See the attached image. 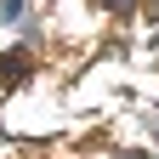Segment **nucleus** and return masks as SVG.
<instances>
[{
	"mask_svg": "<svg viewBox=\"0 0 159 159\" xmlns=\"http://www.w3.org/2000/svg\"><path fill=\"white\" fill-rule=\"evenodd\" d=\"M17 80H29V57L23 51H6L0 57V85H17Z\"/></svg>",
	"mask_w": 159,
	"mask_h": 159,
	"instance_id": "f257e3e1",
	"label": "nucleus"
},
{
	"mask_svg": "<svg viewBox=\"0 0 159 159\" xmlns=\"http://www.w3.org/2000/svg\"><path fill=\"white\" fill-rule=\"evenodd\" d=\"M29 6V0H6V17H17V11H23Z\"/></svg>",
	"mask_w": 159,
	"mask_h": 159,
	"instance_id": "f03ea898",
	"label": "nucleus"
},
{
	"mask_svg": "<svg viewBox=\"0 0 159 159\" xmlns=\"http://www.w3.org/2000/svg\"><path fill=\"white\" fill-rule=\"evenodd\" d=\"M108 6H119V11H125V6H131V0H108Z\"/></svg>",
	"mask_w": 159,
	"mask_h": 159,
	"instance_id": "7ed1b4c3",
	"label": "nucleus"
}]
</instances>
